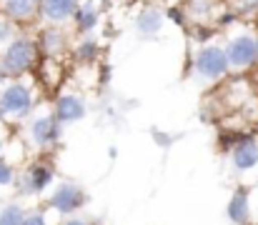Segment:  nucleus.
<instances>
[{
  "label": "nucleus",
  "instance_id": "nucleus-1",
  "mask_svg": "<svg viewBox=\"0 0 258 225\" xmlns=\"http://www.w3.org/2000/svg\"><path fill=\"white\" fill-rule=\"evenodd\" d=\"M38 90L35 80L28 75L20 78H0V120L8 125L23 123L35 110Z\"/></svg>",
  "mask_w": 258,
  "mask_h": 225
},
{
  "label": "nucleus",
  "instance_id": "nucleus-2",
  "mask_svg": "<svg viewBox=\"0 0 258 225\" xmlns=\"http://www.w3.org/2000/svg\"><path fill=\"white\" fill-rule=\"evenodd\" d=\"M23 125V143L30 150H50L60 143L63 125L55 118L53 108H38L20 123Z\"/></svg>",
  "mask_w": 258,
  "mask_h": 225
},
{
  "label": "nucleus",
  "instance_id": "nucleus-3",
  "mask_svg": "<svg viewBox=\"0 0 258 225\" xmlns=\"http://www.w3.org/2000/svg\"><path fill=\"white\" fill-rule=\"evenodd\" d=\"M38 58H40V50H38L35 38L20 30V35L0 53V78L28 75L35 68Z\"/></svg>",
  "mask_w": 258,
  "mask_h": 225
},
{
  "label": "nucleus",
  "instance_id": "nucleus-4",
  "mask_svg": "<svg viewBox=\"0 0 258 225\" xmlns=\"http://www.w3.org/2000/svg\"><path fill=\"white\" fill-rule=\"evenodd\" d=\"M231 73H248L258 65V38L253 30H233L223 40Z\"/></svg>",
  "mask_w": 258,
  "mask_h": 225
},
{
  "label": "nucleus",
  "instance_id": "nucleus-5",
  "mask_svg": "<svg viewBox=\"0 0 258 225\" xmlns=\"http://www.w3.org/2000/svg\"><path fill=\"white\" fill-rule=\"evenodd\" d=\"M193 73L198 75V80H203V83H221L226 75L231 73L223 43H216V40L201 43L196 48V55H193Z\"/></svg>",
  "mask_w": 258,
  "mask_h": 225
},
{
  "label": "nucleus",
  "instance_id": "nucleus-6",
  "mask_svg": "<svg viewBox=\"0 0 258 225\" xmlns=\"http://www.w3.org/2000/svg\"><path fill=\"white\" fill-rule=\"evenodd\" d=\"M55 183V170L43 163V160H35L30 163L28 168H23L18 173V180H15V193L20 198H33V195H40V193H48Z\"/></svg>",
  "mask_w": 258,
  "mask_h": 225
},
{
  "label": "nucleus",
  "instance_id": "nucleus-7",
  "mask_svg": "<svg viewBox=\"0 0 258 225\" xmlns=\"http://www.w3.org/2000/svg\"><path fill=\"white\" fill-rule=\"evenodd\" d=\"M83 205H86V190H83L78 183L60 180V183H53V188L48 190V208H50L58 218L73 215V213H78Z\"/></svg>",
  "mask_w": 258,
  "mask_h": 225
},
{
  "label": "nucleus",
  "instance_id": "nucleus-8",
  "mask_svg": "<svg viewBox=\"0 0 258 225\" xmlns=\"http://www.w3.org/2000/svg\"><path fill=\"white\" fill-rule=\"evenodd\" d=\"M35 43H38V50H40L43 58H48V60H60V58L71 50L73 38H71V33H68L66 28H60V25H40Z\"/></svg>",
  "mask_w": 258,
  "mask_h": 225
},
{
  "label": "nucleus",
  "instance_id": "nucleus-9",
  "mask_svg": "<svg viewBox=\"0 0 258 225\" xmlns=\"http://www.w3.org/2000/svg\"><path fill=\"white\" fill-rule=\"evenodd\" d=\"M81 0H38V23L68 28Z\"/></svg>",
  "mask_w": 258,
  "mask_h": 225
},
{
  "label": "nucleus",
  "instance_id": "nucleus-10",
  "mask_svg": "<svg viewBox=\"0 0 258 225\" xmlns=\"http://www.w3.org/2000/svg\"><path fill=\"white\" fill-rule=\"evenodd\" d=\"M53 113L60 120V125H71V123H81L88 115V103L81 93L73 90H63L55 100H53Z\"/></svg>",
  "mask_w": 258,
  "mask_h": 225
},
{
  "label": "nucleus",
  "instance_id": "nucleus-11",
  "mask_svg": "<svg viewBox=\"0 0 258 225\" xmlns=\"http://www.w3.org/2000/svg\"><path fill=\"white\" fill-rule=\"evenodd\" d=\"M231 165L238 173H251L258 168V138H241L231 150Z\"/></svg>",
  "mask_w": 258,
  "mask_h": 225
},
{
  "label": "nucleus",
  "instance_id": "nucleus-12",
  "mask_svg": "<svg viewBox=\"0 0 258 225\" xmlns=\"http://www.w3.org/2000/svg\"><path fill=\"white\" fill-rule=\"evenodd\" d=\"M0 15L18 25H30L38 20V0H0Z\"/></svg>",
  "mask_w": 258,
  "mask_h": 225
},
{
  "label": "nucleus",
  "instance_id": "nucleus-13",
  "mask_svg": "<svg viewBox=\"0 0 258 225\" xmlns=\"http://www.w3.org/2000/svg\"><path fill=\"white\" fill-rule=\"evenodd\" d=\"M100 18H103V10L100 5L90 3V0H81L73 20H71V28L78 33V35H90L98 25H100Z\"/></svg>",
  "mask_w": 258,
  "mask_h": 225
},
{
  "label": "nucleus",
  "instance_id": "nucleus-14",
  "mask_svg": "<svg viewBox=\"0 0 258 225\" xmlns=\"http://www.w3.org/2000/svg\"><path fill=\"white\" fill-rule=\"evenodd\" d=\"M163 25H166V13L156 5H148L136 15V30L141 33V38H156L163 30Z\"/></svg>",
  "mask_w": 258,
  "mask_h": 225
},
{
  "label": "nucleus",
  "instance_id": "nucleus-15",
  "mask_svg": "<svg viewBox=\"0 0 258 225\" xmlns=\"http://www.w3.org/2000/svg\"><path fill=\"white\" fill-rule=\"evenodd\" d=\"M226 215L233 225H248L251 223V215H253V208H251V195L238 188L231 200H228V208H226Z\"/></svg>",
  "mask_w": 258,
  "mask_h": 225
},
{
  "label": "nucleus",
  "instance_id": "nucleus-16",
  "mask_svg": "<svg viewBox=\"0 0 258 225\" xmlns=\"http://www.w3.org/2000/svg\"><path fill=\"white\" fill-rule=\"evenodd\" d=\"M71 50H73L76 60H81V63H95V58H98V53H100V45H98L95 38L81 35V38L71 45Z\"/></svg>",
  "mask_w": 258,
  "mask_h": 225
},
{
  "label": "nucleus",
  "instance_id": "nucleus-17",
  "mask_svg": "<svg viewBox=\"0 0 258 225\" xmlns=\"http://www.w3.org/2000/svg\"><path fill=\"white\" fill-rule=\"evenodd\" d=\"M25 213L28 210L20 200H3L0 198V225H20Z\"/></svg>",
  "mask_w": 258,
  "mask_h": 225
},
{
  "label": "nucleus",
  "instance_id": "nucleus-18",
  "mask_svg": "<svg viewBox=\"0 0 258 225\" xmlns=\"http://www.w3.org/2000/svg\"><path fill=\"white\" fill-rule=\"evenodd\" d=\"M188 15H190V20L206 25L211 18H218V15H216V0H190Z\"/></svg>",
  "mask_w": 258,
  "mask_h": 225
},
{
  "label": "nucleus",
  "instance_id": "nucleus-19",
  "mask_svg": "<svg viewBox=\"0 0 258 225\" xmlns=\"http://www.w3.org/2000/svg\"><path fill=\"white\" fill-rule=\"evenodd\" d=\"M20 30H23V25H18L15 20H10V18H5V15H0V53L20 35Z\"/></svg>",
  "mask_w": 258,
  "mask_h": 225
},
{
  "label": "nucleus",
  "instance_id": "nucleus-20",
  "mask_svg": "<svg viewBox=\"0 0 258 225\" xmlns=\"http://www.w3.org/2000/svg\"><path fill=\"white\" fill-rule=\"evenodd\" d=\"M15 180H18V170L10 160L0 158V195L15 190Z\"/></svg>",
  "mask_w": 258,
  "mask_h": 225
},
{
  "label": "nucleus",
  "instance_id": "nucleus-21",
  "mask_svg": "<svg viewBox=\"0 0 258 225\" xmlns=\"http://www.w3.org/2000/svg\"><path fill=\"white\" fill-rule=\"evenodd\" d=\"M48 215H50V210H28L20 225H53Z\"/></svg>",
  "mask_w": 258,
  "mask_h": 225
},
{
  "label": "nucleus",
  "instance_id": "nucleus-22",
  "mask_svg": "<svg viewBox=\"0 0 258 225\" xmlns=\"http://www.w3.org/2000/svg\"><path fill=\"white\" fill-rule=\"evenodd\" d=\"M238 15H258V0H238Z\"/></svg>",
  "mask_w": 258,
  "mask_h": 225
},
{
  "label": "nucleus",
  "instance_id": "nucleus-23",
  "mask_svg": "<svg viewBox=\"0 0 258 225\" xmlns=\"http://www.w3.org/2000/svg\"><path fill=\"white\" fill-rule=\"evenodd\" d=\"M185 15H188V13H185L183 8H171V10L166 13V20H173L175 25H185Z\"/></svg>",
  "mask_w": 258,
  "mask_h": 225
},
{
  "label": "nucleus",
  "instance_id": "nucleus-24",
  "mask_svg": "<svg viewBox=\"0 0 258 225\" xmlns=\"http://www.w3.org/2000/svg\"><path fill=\"white\" fill-rule=\"evenodd\" d=\"M58 225H90V223H88L83 215H76V213H73V215H66V218H60V220H58Z\"/></svg>",
  "mask_w": 258,
  "mask_h": 225
},
{
  "label": "nucleus",
  "instance_id": "nucleus-25",
  "mask_svg": "<svg viewBox=\"0 0 258 225\" xmlns=\"http://www.w3.org/2000/svg\"><path fill=\"white\" fill-rule=\"evenodd\" d=\"M5 148H8V123L0 120V158L5 155Z\"/></svg>",
  "mask_w": 258,
  "mask_h": 225
},
{
  "label": "nucleus",
  "instance_id": "nucleus-26",
  "mask_svg": "<svg viewBox=\"0 0 258 225\" xmlns=\"http://www.w3.org/2000/svg\"><path fill=\"white\" fill-rule=\"evenodd\" d=\"M90 3H95V5H103V3H105V0H90Z\"/></svg>",
  "mask_w": 258,
  "mask_h": 225
}]
</instances>
